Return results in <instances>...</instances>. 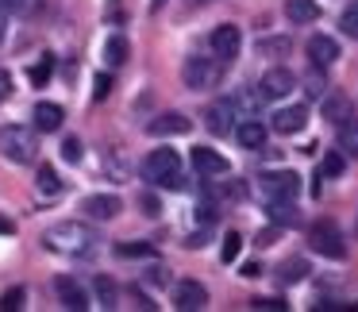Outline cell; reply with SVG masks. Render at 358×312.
<instances>
[{
    "label": "cell",
    "instance_id": "30bf717a",
    "mask_svg": "<svg viewBox=\"0 0 358 312\" xmlns=\"http://www.w3.org/2000/svg\"><path fill=\"white\" fill-rule=\"evenodd\" d=\"M81 212H85L89 220H116L120 212H124V201H120L116 193H93L81 201Z\"/></svg>",
    "mask_w": 358,
    "mask_h": 312
},
{
    "label": "cell",
    "instance_id": "6da1fadb",
    "mask_svg": "<svg viewBox=\"0 0 358 312\" xmlns=\"http://www.w3.org/2000/svg\"><path fill=\"white\" fill-rule=\"evenodd\" d=\"M43 243H47L50 250H58V255H73V258H81V255H93L101 239H96V232H93L89 224H81V220H62V224L47 227Z\"/></svg>",
    "mask_w": 358,
    "mask_h": 312
},
{
    "label": "cell",
    "instance_id": "ee69618b",
    "mask_svg": "<svg viewBox=\"0 0 358 312\" xmlns=\"http://www.w3.org/2000/svg\"><path fill=\"white\" fill-rule=\"evenodd\" d=\"M0 39H4V12H0Z\"/></svg>",
    "mask_w": 358,
    "mask_h": 312
},
{
    "label": "cell",
    "instance_id": "cb8c5ba5",
    "mask_svg": "<svg viewBox=\"0 0 358 312\" xmlns=\"http://www.w3.org/2000/svg\"><path fill=\"white\" fill-rule=\"evenodd\" d=\"M304 278H308V262H304V258H289V262L278 266L281 285H296V281H304Z\"/></svg>",
    "mask_w": 358,
    "mask_h": 312
},
{
    "label": "cell",
    "instance_id": "1f68e13d",
    "mask_svg": "<svg viewBox=\"0 0 358 312\" xmlns=\"http://www.w3.org/2000/svg\"><path fill=\"white\" fill-rule=\"evenodd\" d=\"M239 250H243V239H239V232H227V235H224V250H220V258H224V262L231 266L235 258H239Z\"/></svg>",
    "mask_w": 358,
    "mask_h": 312
},
{
    "label": "cell",
    "instance_id": "7c38bea8",
    "mask_svg": "<svg viewBox=\"0 0 358 312\" xmlns=\"http://www.w3.org/2000/svg\"><path fill=\"white\" fill-rule=\"evenodd\" d=\"M273 132L278 135H296V132H304L308 127V108L304 104H285V108H278L273 112Z\"/></svg>",
    "mask_w": 358,
    "mask_h": 312
},
{
    "label": "cell",
    "instance_id": "e575fe53",
    "mask_svg": "<svg viewBox=\"0 0 358 312\" xmlns=\"http://www.w3.org/2000/svg\"><path fill=\"white\" fill-rule=\"evenodd\" d=\"M108 93H112V78H108V73H96V81H93V101H104Z\"/></svg>",
    "mask_w": 358,
    "mask_h": 312
},
{
    "label": "cell",
    "instance_id": "8992f818",
    "mask_svg": "<svg viewBox=\"0 0 358 312\" xmlns=\"http://www.w3.org/2000/svg\"><path fill=\"white\" fill-rule=\"evenodd\" d=\"M258 189H262L266 204L270 201H296V193H301V178H296V170H270V173H262Z\"/></svg>",
    "mask_w": 358,
    "mask_h": 312
},
{
    "label": "cell",
    "instance_id": "5bb4252c",
    "mask_svg": "<svg viewBox=\"0 0 358 312\" xmlns=\"http://www.w3.org/2000/svg\"><path fill=\"white\" fill-rule=\"evenodd\" d=\"M193 170L201 173V178H220V173L231 170V162H227L220 150H212V147H196L193 150Z\"/></svg>",
    "mask_w": 358,
    "mask_h": 312
},
{
    "label": "cell",
    "instance_id": "52a82bcc",
    "mask_svg": "<svg viewBox=\"0 0 358 312\" xmlns=\"http://www.w3.org/2000/svg\"><path fill=\"white\" fill-rule=\"evenodd\" d=\"M208 50L212 55L220 58V62H235V58H239V50H243V31L235 24H220L216 31L208 35Z\"/></svg>",
    "mask_w": 358,
    "mask_h": 312
},
{
    "label": "cell",
    "instance_id": "f35d334b",
    "mask_svg": "<svg viewBox=\"0 0 358 312\" xmlns=\"http://www.w3.org/2000/svg\"><path fill=\"white\" fill-rule=\"evenodd\" d=\"M147 281H150V285H166L170 278H166V270H162V266H155V270L147 274Z\"/></svg>",
    "mask_w": 358,
    "mask_h": 312
},
{
    "label": "cell",
    "instance_id": "2e32d148",
    "mask_svg": "<svg viewBox=\"0 0 358 312\" xmlns=\"http://www.w3.org/2000/svg\"><path fill=\"white\" fill-rule=\"evenodd\" d=\"M150 135H189L193 132V120L181 116V112H162V116H155L147 124Z\"/></svg>",
    "mask_w": 358,
    "mask_h": 312
},
{
    "label": "cell",
    "instance_id": "ffe728a7",
    "mask_svg": "<svg viewBox=\"0 0 358 312\" xmlns=\"http://www.w3.org/2000/svg\"><path fill=\"white\" fill-rule=\"evenodd\" d=\"M343 170H347V155H343V150H327L324 162L316 166V181H320V189H324V181L343 178Z\"/></svg>",
    "mask_w": 358,
    "mask_h": 312
},
{
    "label": "cell",
    "instance_id": "9a60e30c",
    "mask_svg": "<svg viewBox=\"0 0 358 312\" xmlns=\"http://www.w3.org/2000/svg\"><path fill=\"white\" fill-rule=\"evenodd\" d=\"M266 124L258 116H250V120H239L235 124V139H239V147L243 150H266Z\"/></svg>",
    "mask_w": 358,
    "mask_h": 312
},
{
    "label": "cell",
    "instance_id": "44dd1931",
    "mask_svg": "<svg viewBox=\"0 0 358 312\" xmlns=\"http://www.w3.org/2000/svg\"><path fill=\"white\" fill-rule=\"evenodd\" d=\"M285 16L293 20V24H316L320 4L316 0H285Z\"/></svg>",
    "mask_w": 358,
    "mask_h": 312
},
{
    "label": "cell",
    "instance_id": "d590c367",
    "mask_svg": "<svg viewBox=\"0 0 358 312\" xmlns=\"http://www.w3.org/2000/svg\"><path fill=\"white\" fill-rule=\"evenodd\" d=\"M62 158H66V162H73V166L81 162V143L73 139V135H70V139L62 143Z\"/></svg>",
    "mask_w": 358,
    "mask_h": 312
},
{
    "label": "cell",
    "instance_id": "83f0119b",
    "mask_svg": "<svg viewBox=\"0 0 358 312\" xmlns=\"http://www.w3.org/2000/svg\"><path fill=\"white\" fill-rule=\"evenodd\" d=\"M39 189H43V193H47V197L62 193V181H58L55 166H39Z\"/></svg>",
    "mask_w": 358,
    "mask_h": 312
},
{
    "label": "cell",
    "instance_id": "74e56055",
    "mask_svg": "<svg viewBox=\"0 0 358 312\" xmlns=\"http://www.w3.org/2000/svg\"><path fill=\"white\" fill-rule=\"evenodd\" d=\"M8 97H12V73L0 70V101H8Z\"/></svg>",
    "mask_w": 358,
    "mask_h": 312
},
{
    "label": "cell",
    "instance_id": "4dcf8cb0",
    "mask_svg": "<svg viewBox=\"0 0 358 312\" xmlns=\"http://www.w3.org/2000/svg\"><path fill=\"white\" fill-rule=\"evenodd\" d=\"M339 27H343V35H350V39H358V0L343 8V16H339Z\"/></svg>",
    "mask_w": 358,
    "mask_h": 312
},
{
    "label": "cell",
    "instance_id": "d6986e66",
    "mask_svg": "<svg viewBox=\"0 0 358 312\" xmlns=\"http://www.w3.org/2000/svg\"><path fill=\"white\" fill-rule=\"evenodd\" d=\"M355 116V108H350L347 93H339V89H331V93H324V120H331V124H343V120Z\"/></svg>",
    "mask_w": 358,
    "mask_h": 312
},
{
    "label": "cell",
    "instance_id": "603a6c76",
    "mask_svg": "<svg viewBox=\"0 0 358 312\" xmlns=\"http://www.w3.org/2000/svg\"><path fill=\"white\" fill-rule=\"evenodd\" d=\"M93 293H96V301H101V309H116V304H120L116 281L104 278V274H96V278H93Z\"/></svg>",
    "mask_w": 358,
    "mask_h": 312
},
{
    "label": "cell",
    "instance_id": "836d02e7",
    "mask_svg": "<svg viewBox=\"0 0 358 312\" xmlns=\"http://www.w3.org/2000/svg\"><path fill=\"white\" fill-rule=\"evenodd\" d=\"M250 304H255L258 312H285V309H289V304L281 301V297H266V301L258 297V301H250Z\"/></svg>",
    "mask_w": 358,
    "mask_h": 312
},
{
    "label": "cell",
    "instance_id": "8d00e7d4",
    "mask_svg": "<svg viewBox=\"0 0 358 312\" xmlns=\"http://www.w3.org/2000/svg\"><path fill=\"white\" fill-rule=\"evenodd\" d=\"M139 204L147 208V216H158V212H162V204H158V197H150V193H143V197H139Z\"/></svg>",
    "mask_w": 358,
    "mask_h": 312
},
{
    "label": "cell",
    "instance_id": "7a4b0ae2",
    "mask_svg": "<svg viewBox=\"0 0 358 312\" xmlns=\"http://www.w3.org/2000/svg\"><path fill=\"white\" fill-rule=\"evenodd\" d=\"M139 170H143V181H150V185H158V189H181L185 185V178H181V155L170 147L150 150Z\"/></svg>",
    "mask_w": 358,
    "mask_h": 312
},
{
    "label": "cell",
    "instance_id": "f6af8a7d",
    "mask_svg": "<svg viewBox=\"0 0 358 312\" xmlns=\"http://www.w3.org/2000/svg\"><path fill=\"white\" fill-rule=\"evenodd\" d=\"M196 4H212V0H196Z\"/></svg>",
    "mask_w": 358,
    "mask_h": 312
},
{
    "label": "cell",
    "instance_id": "9c48e42d",
    "mask_svg": "<svg viewBox=\"0 0 358 312\" xmlns=\"http://www.w3.org/2000/svg\"><path fill=\"white\" fill-rule=\"evenodd\" d=\"M235 120H239V112H235L231 101H216L204 108V127H208L212 135H231L235 132Z\"/></svg>",
    "mask_w": 358,
    "mask_h": 312
},
{
    "label": "cell",
    "instance_id": "ac0fdd59",
    "mask_svg": "<svg viewBox=\"0 0 358 312\" xmlns=\"http://www.w3.org/2000/svg\"><path fill=\"white\" fill-rule=\"evenodd\" d=\"M66 120L62 104H50V101H39L35 104V132H58Z\"/></svg>",
    "mask_w": 358,
    "mask_h": 312
},
{
    "label": "cell",
    "instance_id": "ba28073f",
    "mask_svg": "<svg viewBox=\"0 0 358 312\" xmlns=\"http://www.w3.org/2000/svg\"><path fill=\"white\" fill-rule=\"evenodd\" d=\"M293 89H296V78H293V70H285V66H273V70H266L262 81H258V93H262V101H285Z\"/></svg>",
    "mask_w": 358,
    "mask_h": 312
},
{
    "label": "cell",
    "instance_id": "d6a6232c",
    "mask_svg": "<svg viewBox=\"0 0 358 312\" xmlns=\"http://www.w3.org/2000/svg\"><path fill=\"white\" fill-rule=\"evenodd\" d=\"M27 301V293H24V289H8V293H4V297H0V312H16L20 309V304H24Z\"/></svg>",
    "mask_w": 358,
    "mask_h": 312
},
{
    "label": "cell",
    "instance_id": "e0dca14e",
    "mask_svg": "<svg viewBox=\"0 0 358 312\" xmlns=\"http://www.w3.org/2000/svg\"><path fill=\"white\" fill-rule=\"evenodd\" d=\"M55 289H58V301H62L70 312H85V309H89V293H85V289H81L73 278H58Z\"/></svg>",
    "mask_w": 358,
    "mask_h": 312
},
{
    "label": "cell",
    "instance_id": "5b68a950",
    "mask_svg": "<svg viewBox=\"0 0 358 312\" xmlns=\"http://www.w3.org/2000/svg\"><path fill=\"white\" fill-rule=\"evenodd\" d=\"M308 247L324 258H343L347 255V243H343V232L335 227V220H320V224L308 227Z\"/></svg>",
    "mask_w": 358,
    "mask_h": 312
},
{
    "label": "cell",
    "instance_id": "7402d4cb",
    "mask_svg": "<svg viewBox=\"0 0 358 312\" xmlns=\"http://www.w3.org/2000/svg\"><path fill=\"white\" fill-rule=\"evenodd\" d=\"M270 220H273L278 227H296V224H301L296 201H270Z\"/></svg>",
    "mask_w": 358,
    "mask_h": 312
},
{
    "label": "cell",
    "instance_id": "4316f807",
    "mask_svg": "<svg viewBox=\"0 0 358 312\" xmlns=\"http://www.w3.org/2000/svg\"><path fill=\"white\" fill-rule=\"evenodd\" d=\"M289 50H293V39H281V35H273V39H258V55L262 58H285Z\"/></svg>",
    "mask_w": 358,
    "mask_h": 312
},
{
    "label": "cell",
    "instance_id": "60d3db41",
    "mask_svg": "<svg viewBox=\"0 0 358 312\" xmlns=\"http://www.w3.org/2000/svg\"><path fill=\"white\" fill-rule=\"evenodd\" d=\"M0 235H12V220H4V216H0Z\"/></svg>",
    "mask_w": 358,
    "mask_h": 312
},
{
    "label": "cell",
    "instance_id": "484cf974",
    "mask_svg": "<svg viewBox=\"0 0 358 312\" xmlns=\"http://www.w3.org/2000/svg\"><path fill=\"white\" fill-rule=\"evenodd\" d=\"M339 150H343V155H355L358 158V120L355 116L339 124Z\"/></svg>",
    "mask_w": 358,
    "mask_h": 312
},
{
    "label": "cell",
    "instance_id": "7bdbcfd3",
    "mask_svg": "<svg viewBox=\"0 0 358 312\" xmlns=\"http://www.w3.org/2000/svg\"><path fill=\"white\" fill-rule=\"evenodd\" d=\"M162 4H166V0H150V12H158V8H162Z\"/></svg>",
    "mask_w": 358,
    "mask_h": 312
},
{
    "label": "cell",
    "instance_id": "b9f144b4",
    "mask_svg": "<svg viewBox=\"0 0 358 312\" xmlns=\"http://www.w3.org/2000/svg\"><path fill=\"white\" fill-rule=\"evenodd\" d=\"M8 8H16V0H0V12H8Z\"/></svg>",
    "mask_w": 358,
    "mask_h": 312
},
{
    "label": "cell",
    "instance_id": "3957f363",
    "mask_svg": "<svg viewBox=\"0 0 358 312\" xmlns=\"http://www.w3.org/2000/svg\"><path fill=\"white\" fill-rule=\"evenodd\" d=\"M0 155L16 166H31L39 158V135L24 124H8L0 127Z\"/></svg>",
    "mask_w": 358,
    "mask_h": 312
},
{
    "label": "cell",
    "instance_id": "8fae6325",
    "mask_svg": "<svg viewBox=\"0 0 358 312\" xmlns=\"http://www.w3.org/2000/svg\"><path fill=\"white\" fill-rule=\"evenodd\" d=\"M304 55H308V62L316 66V70H327V66L339 62V43H335L331 35H312Z\"/></svg>",
    "mask_w": 358,
    "mask_h": 312
},
{
    "label": "cell",
    "instance_id": "f1b7e54d",
    "mask_svg": "<svg viewBox=\"0 0 358 312\" xmlns=\"http://www.w3.org/2000/svg\"><path fill=\"white\" fill-rule=\"evenodd\" d=\"M50 73H55V58H39V66H35V70L31 73H27V78H31V85L35 89H43V85H47V81H50Z\"/></svg>",
    "mask_w": 358,
    "mask_h": 312
},
{
    "label": "cell",
    "instance_id": "ab89813d",
    "mask_svg": "<svg viewBox=\"0 0 358 312\" xmlns=\"http://www.w3.org/2000/svg\"><path fill=\"white\" fill-rule=\"evenodd\" d=\"M258 274H262V266H258V262H243V278H258Z\"/></svg>",
    "mask_w": 358,
    "mask_h": 312
},
{
    "label": "cell",
    "instance_id": "f546056e",
    "mask_svg": "<svg viewBox=\"0 0 358 312\" xmlns=\"http://www.w3.org/2000/svg\"><path fill=\"white\" fill-rule=\"evenodd\" d=\"M116 255L120 258H150L155 247H150V243H116Z\"/></svg>",
    "mask_w": 358,
    "mask_h": 312
},
{
    "label": "cell",
    "instance_id": "d4e9b609",
    "mask_svg": "<svg viewBox=\"0 0 358 312\" xmlns=\"http://www.w3.org/2000/svg\"><path fill=\"white\" fill-rule=\"evenodd\" d=\"M127 55H131V47H127V39L124 35H112L108 43H104V62L116 70V66H124L127 62Z\"/></svg>",
    "mask_w": 358,
    "mask_h": 312
},
{
    "label": "cell",
    "instance_id": "277c9868",
    "mask_svg": "<svg viewBox=\"0 0 358 312\" xmlns=\"http://www.w3.org/2000/svg\"><path fill=\"white\" fill-rule=\"evenodd\" d=\"M181 78H185V85L189 89H216L220 85V78H224V62H220L216 55L212 58H204V55H193V58H185V66H181Z\"/></svg>",
    "mask_w": 358,
    "mask_h": 312
},
{
    "label": "cell",
    "instance_id": "4fadbf2b",
    "mask_svg": "<svg viewBox=\"0 0 358 312\" xmlns=\"http://www.w3.org/2000/svg\"><path fill=\"white\" fill-rule=\"evenodd\" d=\"M173 304H178L181 312H201L204 304H208V289L201 285V281H178V289H173Z\"/></svg>",
    "mask_w": 358,
    "mask_h": 312
}]
</instances>
